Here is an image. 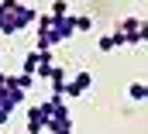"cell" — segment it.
I'll use <instances>...</instances> for the list:
<instances>
[{
	"mask_svg": "<svg viewBox=\"0 0 148 134\" xmlns=\"http://www.w3.org/2000/svg\"><path fill=\"white\" fill-rule=\"evenodd\" d=\"M38 21V10L21 0H0V34H17Z\"/></svg>",
	"mask_w": 148,
	"mask_h": 134,
	"instance_id": "6da1fadb",
	"label": "cell"
},
{
	"mask_svg": "<svg viewBox=\"0 0 148 134\" xmlns=\"http://www.w3.org/2000/svg\"><path fill=\"white\" fill-rule=\"evenodd\" d=\"M45 110H48V134H73V113L62 96H48L45 100Z\"/></svg>",
	"mask_w": 148,
	"mask_h": 134,
	"instance_id": "7a4b0ae2",
	"label": "cell"
},
{
	"mask_svg": "<svg viewBox=\"0 0 148 134\" xmlns=\"http://www.w3.org/2000/svg\"><path fill=\"white\" fill-rule=\"evenodd\" d=\"M114 31L124 34V45H145L148 41V21H141V17H124V21H117Z\"/></svg>",
	"mask_w": 148,
	"mask_h": 134,
	"instance_id": "3957f363",
	"label": "cell"
},
{
	"mask_svg": "<svg viewBox=\"0 0 148 134\" xmlns=\"http://www.w3.org/2000/svg\"><path fill=\"white\" fill-rule=\"evenodd\" d=\"M52 14H38L35 21V52H52L59 41H55V31H52Z\"/></svg>",
	"mask_w": 148,
	"mask_h": 134,
	"instance_id": "277c9868",
	"label": "cell"
},
{
	"mask_svg": "<svg viewBox=\"0 0 148 134\" xmlns=\"http://www.w3.org/2000/svg\"><path fill=\"white\" fill-rule=\"evenodd\" d=\"M24 127H28V134H45V127H48V110H45V103H31V107H28Z\"/></svg>",
	"mask_w": 148,
	"mask_h": 134,
	"instance_id": "5b68a950",
	"label": "cell"
},
{
	"mask_svg": "<svg viewBox=\"0 0 148 134\" xmlns=\"http://www.w3.org/2000/svg\"><path fill=\"white\" fill-rule=\"evenodd\" d=\"M90 86H93V76H90V72L83 69V72H76L73 79L66 83V93H62V96H69V100H76V96H83V93H86Z\"/></svg>",
	"mask_w": 148,
	"mask_h": 134,
	"instance_id": "8992f818",
	"label": "cell"
},
{
	"mask_svg": "<svg viewBox=\"0 0 148 134\" xmlns=\"http://www.w3.org/2000/svg\"><path fill=\"white\" fill-rule=\"evenodd\" d=\"M52 21H55L52 31H55V41H59V45L69 41V38L76 34V17H73V14H66V17H52Z\"/></svg>",
	"mask_w": 148,
	"mask_h": 134,
	"instance_id": "52a82bcc",
	"label": "cell"
},
{
	"mask_svg": "<svg viewBox=\"0 0 148 134\" xmlns=\"http://www.w3.org/2000/svg\"><path fill=\"white\" fill-rule=\"evenodd\" d=\"M66 83H69V79H66V69H62V66H55V69H52V76H48L52 96H62V93H66ZM62 100H66V96H62Z\"/></svg>",
	"mask_w": 148,
	"mask_h": 134,
	"instance_id": "ba28073f",
	"label": "cell"
},
{
	"mask_svg": "<svg viewBox=\"0 0 148 134\" xmlns=\"http://www.w3.org/2000/svg\"><path fill=\"white\" fill-rule=\"evenodd\" d=\"M97 48H100V52H114V48H124V34H121V31L100 34V38H97Z\"/></svg>",
	"mask_w": 148,
	"mask_h": 134,
	"instance_id": "9c48e42d",
	"label": "cell"
},
{
	"mask_svg": "<svg viewBox=\"0 0 148 134\" xmlns=\"http://www.w3.org/2000/svg\"><path fill=\"white\" fill-rule=\"evenodd\" d=\"M41 55H45V52H35V48H31V52L24 55V69H21V72L35 76V72H38V66H41Z\"/></svg>",
	"mask_w": 148,
	"mask_h": 134,
	"instance_id": "30bf717a",
	"label": "cell"
},
{
	"mask_svg": "<svg viewBox=\"0 0 148 134\" xmlns=\"http://www.w3.org/2000/svg\"><path fill=\"white\" fill-rule=\"evenodd\" d=\"M127 96H131V100H145L148 103V83H141V79H138V83H131V86H127Z\"/></svg>",
	"mask_w": 148,
	"mask_h": 134,
	"instance_id": "8fae6325",
	"label": "cell"
},
{
	"mask_svg": "<svg viewBox=\"0 0 148 134\" xmlns=\"http://www.w3.org/2000/svg\"><path fill=\"white\" fill-rule=\"evenodd\" d=\"M10 79H14V86H17L21 93H28V90L35 86V76H28V72H17V76H10Z\"/></svg>",
	"mask_w": 148,
	"mask_h": 134,
	"instance_id": "7c38bea8",
	"label": "cell"
},
{
	"mask_svg": "<svg viewBox=\"0 0 148 134\" xmlns=\"http://www.w3.org/2000/svg\"><path fill=\"white\" fill-rule=\"evenodd\" d=\"M90 28H93V17H90V14H76V34L90 31Z\"/></svg>",
	"mask_w": 148,
	"mask_h": 134,
	"instance_id": "4fadbf2b",
	"label": "cell"
},
{
	"mask_svg": "<svg viewBox=\"0 0 148 134\" xmlns=\"http://www.w3.org/2000/svg\"><path fill=\"white\" fill-rule=\"evenodd\" d=\"M48 14H52V17H66V14H69V3H66V0H55Z\"/></svg>",
	"mask_w": 148,
	"mask_h": 134,
	"instance_id": "5bb4252c",
	"label": "cell"
},
{
	"mask_svg": "<svg viewBox=\"0 0 148 134\" xmlns=\"http://www.w3.org/2000/svg\"><path fill=\"white\" fill-rule=\"evenodd\" d=\"M3 76H7V72H0V83H3Z\"/></svg>",
	"mask_w": 148,
	"mask_h": 134,
	"instance_id": "9a60e30c",
	"label": "cell"
}]
</instances>
